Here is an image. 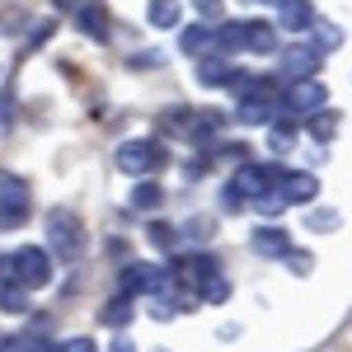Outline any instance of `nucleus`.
Returning a JSON list of instances; mask_svg holds the SVG:
<instances>
[{"instance_id":"obj_1","label":"nucleus","mask_w":352,"mask_h":352,"mask_svg":"<svg viewBox=\"0 0 352 352\" xmlns=\"http://www.w3.org/2000/svg\"><path fill=\"white\" fill-rule=\"evenodd\" d=\"M47 254L52 258H66V263H76L85 254V226H80V217L76 212H66V207H52L47 212Z\"/></svg>"},{"instance_id":"obj_2","label":"nucleus","mask_w":352,"mask_h":352,"mask_svg":"<svg viewBox=\"0 0 352 352\" xmlns=\"http://www.w3.org/2000/svg\"><path fill=\"white\" fill-rule=\"evenodd\" d=\"M10 282H19L24 292H38L52 282V254L43 244H24L10 254Z\"/></svg>"},{"instance_id":"obj_3","label":"nucleus","mask_w":352,"mask_h":352,"mask_svg":"<svg viewBox=\"0 0 352 352\" xmlns=\"http://www.w3.org/2000/svg\"><path fill=\"white\" fill-rule=\"evenodd\" d=\"M118 169L127 179H151L155 169H164V146L151 136H132V141L118 146Z\"/></svg>"},{"instance_id":"obj_4","label":"nucleus","mask_w":352,"mask_h":352,"mask_svg":"<svg viewBox=\"0 0 352 352\" xmlns=\"http://www.w3.org/2000/svg\"><path fill=\"white\" fill-rule=\"evenodd\" d=\"M33 212V192L19 174H10V169H0V230H14V226H24V217Z\"/></svg>"},{"instance_id":"obj_5","label":"nucleus","mask_w":352,"mask_h":352,"mask_svg":"<svg viewBox=\"0 0 352 352\" xmlns=\"http://www.w3.org/2000/svg\"><path fill=\"white\" fill-rule=\"evenodd\" d=\"M277 118V99L268 94L263 76H249V85H240V122L244 127H268Z\"/></svg>"},{"instance_id":"obj_6","label":"nucleus","mask_w":352,"mask_h":352,"mask_svg":"<svg viewBox=\"0 0 352 352\" xmlns=\"http://www.w3.org/2000/svg\"><path fill=\"white\" fill-rule=\"evenodd\" d=\"M320 71V52L310 43H287V52H277V76L292 85V80H315Z\"/></svg>"},{"instance_id":"obj_7","label":"nucleus","mask_w":352,"mask_h":352,"mask_svg":"<svg viewBox=\"0 0 352 352\" xmlns=\"http://www.w3.org/2000/svg\"><path fill=\"white\" fill-rule=\"evenodd\" d=\"M329 104L324 80H292L287 85V109L292 113H320Z\"/></svg>"},{"instance_id":"obj_8","label":"nucleus","mask_w":352,"mask_h":352,"mask_svg":"<svg viewBox=\"0 0 352 352\" xmlns=\"http://www.w3.org/2000/svg\"><path fill=\"white\" fill-rule=\"evenodd\" d=\"M76 24H80V33L85 38H94V43H109V33H113V24H109V10L99 5V0H85L80 10L71 14Z\"/></svg>"},{"instance_id":"obj_9","label":"nucleus","mask_w":352,"mask_h":352,"mask_svg":"<svg viewBox=\"0 0 352 352\" xmlns=\"http://www.w3.org/2000/svg\"><path fill=\"white\" fill-rule=\"evenodd\" d=\"M249 244H254V254H263V258H282L287 249H292V235L282 230V226H272V221H263L254 235H249Z\"/></svg>"},{"instance_id":"obj_10","label":"nucleus","mask_w":352,"mask_h":352,"mask_svg":"<svg viewBox=\"0 0 352 352\" xmlns=\"http://www.w3.org/2000/svg\"><path fill=\"white\" fill-rule=\"evenodd\" d=\"M277 192H282V202L310 207L315 192H320V184H315V174H282V179H277Z\"/></svg>"},{"instance_id":"obj_11","label":"nucleus","mask_w":352,"mask_h":352,"mask_svg":"<svg viewBox=\"0 0 352 352\" xmlns=\"http://www.w3.org/2000/svg\"><path fill=\"white\" fill-rule=\"evenodd\" d=\"M212 43H217V56L244 52V47H249V28H244V19H230V24H217V33H212Z\"/></svg>"},{"instance_id":"obj_12","label":"nucleus","mask_w":352,"mask_h":352,"mask_svg":"<svg viewBox=\"0 0 352 352\" xmlns=\"http://www.w3.org/2000/svg\"><path fill=\"white\" fill-rule=\"evenodd\" d=\"M277 19H282L287 33H300V28L315 24V5H310V0H282V5H277Z\"/></svg>"},{"instance_id":"obj_13","label":"nucleus","mask_w":352,"mask_h":352,"mask_svg":"<svg viewBox=\"0 0 352 352\" xmlns=\"http://www.w3.org/2000/svg\"><path fill=\"white\" fill-rule=\"evenodd\" d=\"M235 76H240V71H235V66H230V61H226V56H202V61H197V80L207 85V89H212V85H235Z\"/></svg>"},{"instance_id":"obj_14","label":"nucleus","mask_w":352,"mask_h":352,"mask_svg":"<svg viewBox=\"0 0 352 352\" xmlns=\"http://www.w3.org/2000/svg\"><path fill=\"white\" fill-rule=\"evenodd\" d=\"M146 24L151 28H179L184 24V0H151Z\"/></svg>"},{"instance_id":"obj_15","label":"nucleus","mask_w":352,"mask_h":352,"mask_svg":"<svg viewBox=\"0 0 352 352\" xmlns=\"http://www.w3.org/2000/svg\"><path fill=\"white\" fill-rule=\"evenodd\" d=\"M164 202V188L155 184V179H136V188H132V212H155Z\"/></svg>"},{"instance_id":"obj_16","label":"nucleus","mask_w":352,"mask_h":352,"mask_svg":"<svg viewBox=\"0 0 352 352\" xmlns=\"http://www.w3.org/2000/svg\"><path fill=\"white\" fill-rule=\"evenodd\" d=\"M132 315H136L132 296H122V292H118V296H113L109 305L99 310V324H109V329H122V324H127V320H132Z\"/></svg>"},{"instance_id":"obj_17","label":"nucleus","mask_w":352,"mask_h":352,"mask_svg":"<svg viewBox=\"0 0 352 352\" xmlns=\"http://www.w3.org/2000/svg\"><path fill=\"white\" fill-rule=\"evenodd\" d=\"M249 28V52H277V28L263 24V19H244Z\"/></svg>"},{"instance_id":"obj_18","label":"nucleus","mask_w":352,"mask_h":352,"mask_svg":"<svg viewBox=\"0 0 352 352\" xmlns=\"http://www.w3.org/2000/svg\"><path fill=\"white\" fill-rule=\"evenodd\" d=\"M0 310H10V315H24L28 310V292L19 282H0Z\"/></svg>"},{"instance_id":"obj_19","label":"nucleus","mask_w":352,"mask_h":352,"mask_svg":"<svg viewBox=\"0 0 352 352\" xmlns=\"http://www.w3.org/2000/svg\"><path fill=\"white\" fill-rule=\"evenodd\" d=\"M315 52L324 56V52H338L343 47V28L338 24H315V43H310Z\"/></svg>"},{"instance_id":"obj_20","label":"nucleus","mask_w":352,"mask_h":352,"mask_svg":"<svg viewBox=\"0 0 352 352\" xmlns=\"http://www.w3.org/2000/svg\"><path fill=\"white\" fill-rule=\"evenodd\" d=\"M207 38H212V33H207V24H192V28H184V43H179V47H184L188 56H202Z\"/></svg>"},{"instance_id":"obj_21","label":"nucleus","mask_w":352,"mask_h":352,"mask_svg":"<svg viewBox=\"0 0 352 352\" xmlns=\"http://www.w3.org/2000/svg\"><path fill=\"white\" fill-rule=\"evenodd\" d=\"M310 132H315V141H329V136L338 132V113L320 109V118H310Z\"/></svg>"},{"instance_id":"obj_22","label":"nucleus","mask_w":352,"mask_h":352,"mask_svg":"<svg viewBox=\"0 0 352 352\" xmlns=\"http://www.w3.org/2000/svg\"><path fill=\"white\" fill-rule=\"evenodd\" d=\"M146 235H151V244H155V249H174V244H179V230H174V226H164V221H155Z\"/></svg>"},{"instance_id":"obj_23","label":"nucleus","mask_w":352,"mask_h":352,"mask_svg":"<svg viewBox=\"0 0 352 352\" xmlns=\"http://www.w3.org/2000/svg\"><path fill=\"white\" fill-rule=\"evenodd\" d=\"M292 146H296V127L292 122H277L272 127V151H292Z\"/></svg>"},{"instance_id":"obj_24","label":"nucleus","mask_w":352,"mask_h":352,"mask_svg":"<svg viewBox=\"0 0 352 352\" xmlns=\"http://www.w3.org/2000/svg\"><path fill=\"white\" fill-rule=\"evenodd\" d=\"M282 263H292L296 277H305V272L315 268V263H310V254H300V249H287V254H282Z\"/></svg>"},{"instance_id":"obj_25","label":"nucleus","mask_w":352,"mask_h":352,"mask_svg":"<svg viewBox=\"0 0 352 352\" xmlns=\"http://www.w3.org/2000/svg\"><path fill=\"white\" fill-rule=\"evenodd\" d=\"M56 352H99V343H94V338H66V343H56Z\"/></svg>"},{"instance_id":"obj_26","label":"nucleus","mask_w":352,"mask_h":352,"mask_svg":"<svg viewBox=\"0 0 352 352\" xmlns=\"http://www.w3.org/2000/svg\"><path fill=\"white\" fill-rule=\"evenodd\" d=\"M338 212H310V226H315V230H333V226H338Z\"/></svg>"},{"instance_id":"obj_27","label":"nucleus","mask_w":352,"mask_h":352,"mask_svg":"<svg viewBox=\"0 0 352 352\" xmlns=\"http://www.w3.org/2000/svg\"><path fill=\"white\" fill-rule=\"evenodd\" d=\"M221 5H226V0H197V14H202V19H221Z\"/></svg>"},{"instance_id":"obj_28","label":"nucleus","mask_w":352,"mask_h":352,"mask_svg":"<svg viewBox=\"0 0 352 352\" xmlns=\"http://www.w3.org/2000/svg\"><path fill=\"white\" fill-rule=\"evenodd\" d=\"M10 118H14V104H10V94H0V136L10 132Z\"/></svg>"},{"instance_id":"obj_29","label":"nucleus","mask_w":352,"mask_h":352,"mask_svg":"<svg viewBox=\"0 0 352 352\" xmlns=\"http://www.w3.org/2000/svg\"><path fill=\"white\" fill-rule=\"evenodd\" d=\"M109 352H136V343H132V338H122V333H118V338L109 343Z\"/></svg>"},{"instance_id":"obj_30","label":"nucleus","mask_w":352,"mask_h":352,"mask_svg":"<svg viewBox=\"0 0 352 352\" xmlns=\"http://www.w3.org/2000/svg\"><path fill=\"white\" fill-rule=\"evenodd\" d=\"M80 5H85V0H56V10H61V14H76Z\"/></svg>"},{"instance_id":"obj_31","label":"nucleus","mask_w":352,"mask_h":352,"mask_svg":"<svg viewBox=\"0 0 352 352\" xmlns=\"http://www.w3.org/2000/svg\"><path fill=\"white\" fill-rule=\"evenodd\" d=\"M258 5H282V0H258Z\"/></svg>"}]
</instances>
